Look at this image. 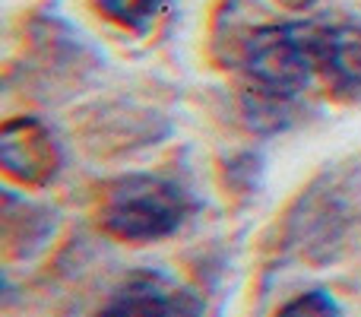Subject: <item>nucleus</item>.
Returning <instances> with one entry per match:
<instances>
[{"label":"nucleus","mask_w":361,"mask_h":317,"mask_svg":"<svg viewBox=\"0 0 361 317\" xmlns=\"http://www.w3.org/2000/svg\"><path fill=\"white\" fill-rule=\"evenodd\" d=\"M276 317H343V311H339L336 299H333L330 292L314 289V292H305V295H298V299H292Z\"/></svg>","instance_id":"0eeeda50"},{"label":"nucleus","mask_w":361,"mask_h":317,"mask_svg":"<svg viewBox=\"0 0 361 317\" xmlns=\"http://www.w3.org/2000/svg\"><path fill=\"white\" fill-rule=\"evenodd\" d=\"M197 292L156 270H140L127 276L105 299L95 317H203Z\"/></svg>","instance_id":"7ed1b4c3"},{"label":"nucleus","mask_w":361,"mask_h":317,"mask_svg":"<svg viewBox=\"0 0 361 317\" xmlns=\"http://www.w3.org/2000/svg\"><path fill=\"white\" fill-rule=\"evenodd\" d=\"M190 210V197L175 181L159 174H130L111 187L102 225L121 241H159L175 235Z\"/></svg>","instance_id":"f03ea898"},{"label":"nucleus","mask_w":361,"mask_h":317,"mask_svg":"<svg viewBox=\"0 0 361 317\" xmlns=\"http://www.w3.org/2000/svg\"><path fill=\"white\" fill-rule=\"evenodd\" d=\"M95 6L127 29H146L152 16L165 6V0H95Z\"/></svg>","instance_id":"423d86ee"},{"label":"nucleus","mask_w":361,"mask_h":317,"mask_svg":"<svg viewBox=\"0 0 361 317\" xmlns=\"http://www.w3.org/2000/svg\"><path fill=\"white\" fill-rule=\"evenodd\" d=\"M282 6H288V10H307L311 4H317V0H279Z\"/></svg>","instance_id":"6e6552de"},{"label":"nucleus","mask_w":361,"mask_h":317,"mask_svg":"<svg viewBox=\"0 0 361 317\" xmlns=\"http://www.w3.org/2000/svg\"><path fill=\"white\" fill-rule=\"evenodd\" d=\"M320 73L336 95H361V25H324Z\"/></svg>","instance_id":"39448f33"},{"label":"nucleus","mask_w":361,"mask_h":317,"mask_svg":"<svg viewBox=\"0 0 361 317\" xmlns=\"http://www.w3.org/2000/svg\"><path fill=\"white\" fill-rule=\"evenodd\" d=\"M326 23L260 25L244 44V67L254 89L295 99L320 70V42Z\"/></svg>","instance_id":"f257e3e1"},{"label":"nucleus","mask_w":361,"mask_h":317,"mask_svg":"<svg viewBox=\"0 0 361 317\" xmlns=\"http://www.w3.org/2000/svg\"><path fill=\"white\" fill-rule=\"evenodd\" d=\"M61 143L38 118H13L0 131V165L13 181L42 187L61 172Z\"/></svg>","instance_id":"20e7f679"}]
</instances>
